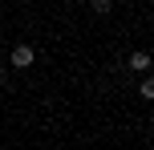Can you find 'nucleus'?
<instances>
[{
	"mask_svg": "<svg viewBox=\"0 0 154 150\" xmlns=\"http://www.w3.org/2000/svg\"><path fill=\"white\" fill-rule=\"evenodd\" d=\"M8 61H12V69H32V61H37V49H32V45H12Z\"/></svg>",
	"mask_w": 154,
	"mask_h": 150,
	"instance_id": "f257e3e1",
	"label": "nucleus"
},
{
	"mask_svg": "<svg viewBox=\"0 0 154 150\" xmlns=\"http://www.w3.org/2000/svg\"><path fill=\"white\" fill-rule=\"evenodd\" d=\"M126 69H130V73H146L150 69V53H146V49H134L130 61H126Z\"/></svg>",
	"mask_w": 154,
	"mask_h": 150,
	"instance_id": "f03ea898",
	"label": "nucleus"
},
{
	"mask_svg": "<svg viewBox=\"0 0 154 150\" xmlns=\"http://www.w3.org/2000/svg\"><path fill=\"white\" fill-rule=\"evenodd\" d=\"M93 12H97V16H109V12H114V0H93Z\"/></svg>",
	"mask_w": 154,
	"mask_h": 150,
	"instance_id": "7ed1b4c3",
	"label": "nucleus"
},
{
	"mask_svg": "<svg viewBox=\"0 0 154 150\" xmlns=\"http://www.w3.org/2000/svg\"><path fill=\"white\" fill-rule=\"evenodd\" d=\"M138 93L146 97V102H150V97H154V81H150V77H142V81H138Z\"/></svg>",
	"mask_w": 154,
	"mask_h": 150,
	"instance_id": "20e7f679",
	"label": "nucleus"
},
{
	"mask_svg": "<svg viewBox=\"0 0 154 150\" xmlns=\"http://www.w3.org/2000/svg\"><path fill=\"white\" fill-rule=\"evenodd\" d=\"M0 85H8V73H4V69H0Z\"/></svg>",
	"mask_w": 154,
	"mask_h": 150,
	"instance_id": "39448f33",
	"label": "nucleus"
}]
</instances>
